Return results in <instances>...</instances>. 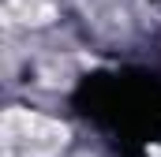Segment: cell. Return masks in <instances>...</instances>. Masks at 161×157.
Listing matches in <instances>:
<instances>
[{"label":"cell","instance_id":"obj_2","mask_svg":"<svg viewBox=\"0 0 161 157\" xmlns=\"http://www.w3.org/2000/svg\"><path fill=\"white\" fill-rule=\"evenodd\" d=\"M4 15L19 26L38 30V26H49L60 19V8L53 0H4Z\"/></svg>","mask_w":161,"mask_h":157},{"label":"cell","instance_id":"obj_1","mask_svg":"<svg viewBox=\"0 0 161 157\" xmlns=\"http://www.w3.org/2000/svg\"><path fill=\"white\" fill-rule=\"evenodd\" d=\"M4 150L8 157H60L71 146V127L60 120L11 105L4 112Z\"/></svg>","mask_w":161,"mask_h":157}]
</instances>
